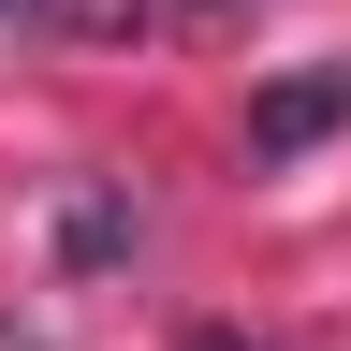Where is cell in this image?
Instances as JSON below:
<instances>
[{"label": "cell", "mask_w": 351, "mask_h": 351, "mask_svg": "<svg viewBox=\"0 0 351 351\" xmlns=\"http://www.w3.org/2000/svg\"><path fill=\"white\" fill-rule=\"evenodd\" d=\"M117 249H132V205H117V191H88V205L59 219V263H73V278H103Z\"/></svg>", "instance_id": "7a4b0ae2"}, {"label": "cell", "mask_w": 351, "mask_h": 351, "mask_svg": "<svg viewBox=\"0 0 351 351\" xmlns=\"http://www.w3.org/2000/svg\"><path fill=\"white\" fill-rule=\"evenodd\" d=\"M0 15H44V0H0Z\"/></svg>", "instance_id": "277c9868"}, {"label": "cell", "mask_w": 351, "mask_h": 351, "mask_svg": "<svg viewBox=\"0 0 351 351\" xmlns=\"http://www.w3.org/2000/svg\"><path fill=\"white\" fill-rule=\"evenodd\" d=\"M191 351H263V337H234V322H205V337H191Z\"/></svg>", "instance_id": "3957f363"}, {"label": "cell", "mask_w": 351, "mask_h": 351, "mask_svg": "<svg viewBox=\"0 0 351 351\" xmlns=\"http://www.w3.org/2000/svg\"><path fill=\"white\" fill-rule=\"evenodd\" d=\"M337 117H351V59H337V73H278V88L249 103V161H307Z\"/></svg>", "instance_id": "6da1fadb"}]
</instances>
